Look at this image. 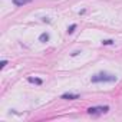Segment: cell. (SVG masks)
<instances>
[{"mask_svg":"<svg viewBox=\"0 0 122 122\" xmlns=\"http://www.w3.org/2000/svg\"><path fill=\"white\" fill-rule=\"evenodd\" d=\"M92 82L93 83H99V82H116V76L111 75V73H96L92 76Z\"/></svg>","mask_w":122,"mask_h":122,"instance_id":"6da1fadb","label":"cell"},{"mask_svg":"<svg viewBox=\"0 0 122 122\" xmlns=\"http://www.w3.org/2000/svg\"><path fill=\"white\" fill-rule=\"evenodd\" d=\"M109 111V106H92L88 109V113L89 115H102V113H106Z\"/></svg>","mask_w":122,"mask_h":122,"instance_id":"7a4b0ae2","label":"cell"},{"mask_svg":"<svg viewBox=\"0 0 122 122\" xmlns=\"http://www.w3.org/2000/svg\"><path fill=\"white\" fill-rule=\"evenodd\" d=\"M62 99H68V101H73V99H79L78 93H63Z\"/></svg>","mask_w":122,"mask_h":122,"instance_id":"3957f363","label":"cell"},{"mask_svg":"<svg viewBox=\"0 0 122 122\" xmlns=\"http://www.w3.org/2000/svg\"><path fill=\"white\" fill-rule=\"evenodd\" d=\"M32 0H13V3L16 5V6H23V5H27V3H30Z\"/></svg>","mask_w":122,"mask_h":122,"instance_id":"277c9868","label":"cell"},{"mask_svg":"<svg viewBox=\"0 0 122 122\" xmlns=\"http://www.w3.org/2000/svg\"><path fill=\"white\" fill-rule=\"evenodd\" d=\"M27 81L30 82V83H36V85H42V79H39V78H27Z\"/></svg>","mask_w":122,"mask_h":122,"instance_id":"5b68a950","label":"cell"},{"mask_svg":"<svg viewBox=\"0 0 122 122\" xmlns=\"http://www.w3.org/2000/svg\"><path fill=\"white\" fill-rule=\"evenodd\" d=\"M39 40H40V42H47V40H49V35H47V33H42V35L39 36Z\"/></svg>","mask_w":122,"mask_h":122,"instance_id":"8992f818","label":"cell"},{"mask_svg":"<svg viewBox=\"0 0 122 122\" xmlns=\"http://www.w3.org/2000/svg\"><path fill=\"white\" fill-rule=\"evenodd\" d=\"M75 29H76V25H72V26L68 29V32H69V33H73V30H75Z\"/></svg>","mask_w":122,"mask_h":122,"instance_id":"52a82bcc","label":"cell"},{"mask_svg":"<svg viewBox=\"0 0 122 122\" xmlns=\"http://www.w3.org/2000/svg\"><path fill=\"white\" fill-rule=\"evenodd\" d=\"M6 65H7V62H6V60H2V63H0V68H2V69H3V68H5Z\"/></svg>","mask_w":122,"mask_h":122,"instance_id":"ba28073f","label":"cell"},{"mask_svg":"<svg viewBox=\"0 0 122 122\" xmlns=\"http://www.w3.org/2000/svg\"><path fill=\"white\" fill-rule=\"evenodd\" d=\"M102 43H103V45H112V43H113V40H103Z\"/></svg>","mask_w":122,"mask_h":122,"instance_id":"9c48e42d","label":"cell"}]
</instances>
